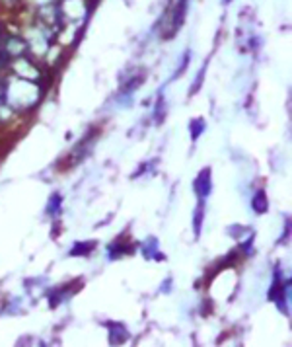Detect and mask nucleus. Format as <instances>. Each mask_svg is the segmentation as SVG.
<instances>
[{"label":"nucleus","instance_id":"obj_3","mask_svg":"<svg viewBox=\"0 0 292 347\" xmlns=\"http://www.w3.org/2000/svg\"><path fill=\"white\" fill-rule=\"evenodd\" d=\"M254 209L257 213H265L269 209V203H267V197H265V191H257V195L254 197Z\"/></svg>","mask_w":292,"mask_h":347},{"label":"nucleus","instance_id":"obj_4","mask_svg":"<svg viewBox=\"0 0 292 347\" xmlns=\"http://www.w3.org/2000/svg\"><path fill=\"white\" fill-rule=\"evenodd\" d=\"M202 129H204V123H202L201 119H197V121H193V123L189 125V131H191V135H193L195 141L199 139V135L202 133Z\"/></svg>","mask_w":292,"mask_h":347},{"label":"nucleus","instance_id":"obj_6","mask_svg":"<svg viewBox=\"0 0 292 347\" xmlns=\"http://www.w3.org/2000/svg\"><path fill=\"white\" fill-rule=\"evenodd\" d=\"M92 244H94V242H84V244H78L82 250H72L70 254H72V256H78V254H90L92 250H94V248H90Z\"/></svg>","mask_w":292,"mask_h":347},{"label":"nucleus","instance_id":"obj_2","mask_svg":"<svg viewBox=\"0 0 292 347\" xmlns=\"http://www.w3.org/2000/svg\"><path fill=\"white\" fill-rule=\"evenodd\" d=\"M187 2H189V0H180V4H178V8H176V16H174V30H176V32H178V28L182 26L183 20H185Z\"/></svg>","mask_w":292,"mask_h":347},{"label":"nucleus","instance_id":"obj_7","mask_svg":"<svg viewBox=\"0 0 292 347\" xmlns=\"http://www.w3.org/2000/svg\"><path fill=\"white\" fill-rule=\"evenodd\" d=\"M224 2H226V4H228V2H232V0H224Z\"/></svg>","mask_w":292,"mask_h":347},{"label":"nucleus","instance_id":"obj_5","mask_svg":"<svg viewBox=\"0 0 292 347\" xmlns=\"http://www.w3.org/2000/svg\"><path fill=\"white\" fill-rule=\"evenodd\" d=\"M201 220H202V199L199 203V207H197V211H195V234L197 236L201 234Z\"/></svg>","mask_w":292,"mask_h":347},{"label":"nucleus","instance_id":"obj_1","mask_svg":"<svg viewBox=\"0 0 292 347\" xmlns=\"http://www.w3.org/2000/svg\"><path fill=\"white\" fill-rule=\"evenodd\" d=\"M212 191V185H210V170L204 168L201 174L197 176L195 180V193L199 195V199H206Z\"/></svg>","mask_w":292,"mask_h":347}]
</instances>
